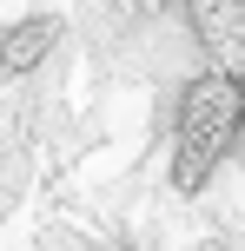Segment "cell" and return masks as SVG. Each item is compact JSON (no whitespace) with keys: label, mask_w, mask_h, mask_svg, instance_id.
Returning <instances> with one entry per match:
<instances>
[{"label":"cell","mask_w":245,"mask_h":251,"mask_svg":"<svg viewBox=\"0 0 245 251\" xmlns=\"http://www.w3.org/2000/svg\"><path fill=\"white\" fill-rule=\"evenodd\" d=\"M179 7L192 20L199 47L212 53V66L245 79V0H179Z\"/></svg>","instance_id":"obj_2"},{"label":"cell","mask_w":245,"mask_h":251,"mask_svg":"<svg viewBox=\"0 0 245 251\" xmlns=\"http://www.w3.org/2000/svg\"><path fill=\"white\" fill-rule=\"evenodd\" d=\"M245 139V79L206 66L199 79H186L179 113H172V185L199 192Z\"/></svg>","instance_id":"obj_1"},{"label":"cell","mask_w":245,"mask_h":251,"mask_svg":"<svg viewBox=\"0 0 245 251\" xmlns=\"http://www.w3.org/2000/svg\"><path fill=\"white\" fill-rule=\"evenodd\" d=\"M53 40H60L53 20H20L7 40H0V73H33V66L53 53Z\"/></svg>","instance_id":"obj_3"},{"label":"cell","mask_w":245,"mask_h":251,"mask_svg":"<svg viewBox=\"0 0 245 251\" xmlns=\"http://www.w3.org/2000/svg\"><path fill=\"white\" fill-rule=\"evenodd\" d=\"M159 7H166V0H139V13H159Z\"/></svg>","instance_id":"obj_4"}]
</instances>
